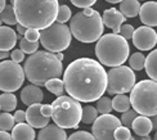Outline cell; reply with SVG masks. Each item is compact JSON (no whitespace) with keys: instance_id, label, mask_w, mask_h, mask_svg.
I'll return each mask as SVG.
<instances>
[{"instance_id":"cell-41","label":"cell","mask_w":157,"mask_h":140,"mask_svg":"<svg viewBox=\"0 0 157 140\" xmlns=\"http://www.w3.org/2000/svg\"><path fill=\"white\" fill-rule=\"evenodd\" d=\"M40 112L44 117H50L52 112H53V107H52V104H41Z\"/></svg>"},{"instance_id":"cell-37","label":"cell","mask_w":157,"mask_h":140,"mask_svg":"<svg viewBox=\"0 0 157 140\" xmlns=\"http://www.w3.org/2000/svg\"><path fill=\"white\" fill-rule=\"evenodd\" d=\"M39 36H40V31L36 28H26L23 35V37L29 41H39Z\"/></svg>"},{"instance_id":"cell-7","label":"cell","mask_w":157,"mask_h":140,"mask_svg":"<svg viewBox=\"0 0 157 140\" xmlns=\"http://www.w3.org/2000/svg\"><path fill=\"white\" fill-rule=\"evenodd\" d=\"M52 118L62 129H76L81 119L80 102L70 95H59L52 103Z\"/></svg>"},{"instance_id":"cell-14","label":"cell","mask_w":157,"mask_h":140,"mask_svg":"<svg viewBox=\"0 0 157 140\" xmlns=\"http://www.w3.org/2000/svg\"><path fill=\"white\" fill-rule=\"evenodd\" d=\"M40 103H34L29 105L26 111V122L35 129H43L49 123V117H44L40 112Z\"/></svg>"},{"instance_id":"cell-8","label":"cell","mask_w":157,"mask_h":140,"mask_svg":"<svg viewBox=\"0 0 157 140\" xmlns=\"http://www.w3.org/2000/svg\"><path fill=\"white\" fill-rule=\"evenodd\" d=\"M40 43L50 53L66 50L72 40L70 27L64 23L53 22L50 26L40 30Z\"/></svg>"},{"instance_id":"cell-46","label":"cell","mask_w":157,"mask_h":140,"mask_svg":"<svg viewBox=\"0 0 157 140\" xmlns=\"http://www.w3.org/2000/svg\"><path fill=\"white\" fill-rule=\"evenodd\" d=\"M54 55H56V58L58 59V61H63V54H62V53L61 51H57V53H54Z\"/></svg>"},{"instance_id":"cell-49","label":"cell","mask_w":157,"mask_h":140,"mask_svg":"<svg viewBox=\"0 0 157 140\" xmlns=\"http://www.w3.org/2000/svg\"><path fill=\"white\" fill-rule=\"evenodd\" d=\"M0 26H3V22H2V19H0Z\"/></svg>"},{"instance_id":"cell-38","label":"cell","mask_w":157,"mask_h":140,"mask_svg":"<svg viewBox=\"0 0 157 140\" xmlns=\"http://www.w3.org/2000/svg\"><path fill=\"white\" fill-rule=\"evenodd\" d=\"M70 2L75 6H78V8H88V6L95 4L97 0H70Z\"/></svg>"},{"instance_id":"cell-32","label":"cell","mask_w":157,"mask_h":140,"mask_svg":"<svg viewBox=\"0 0 157 140\" xmlns=\"http://www.w3.org/2000/svg\"><path fill=\"white\" fill-rule=\"evenodd\" d=\"M19 48H21V50L25 53V54H32V53H35L39 49V43L37 41H29V40L22 37L21 41H19Z\"/></svg>"},{"instance_id":"cell-21","label":"cell","mask_w":157,"mask_h":140,"mask_svg":"<svg viewBox=\"0 0 157 140\" xmlns=\"http://www.w3.org/2000/svg\"><path fill=\"white\" fill-rule=\"evenodd\" d=\"M139 8H140L139 0H121L119 10L126 18H134L138 16Z\"/></svg>"},{"instance_id":"cell-2","label":"cell","mask_w":157,"mask_h":140,"mask_svg":"<svg viewBox=\"0 0 157 140\" xmlns=\"http://www.w3.org/2000/svg\"><path fill=\"white\" fill-rule=\"evenodd\" d=\"M17 23L26 28L43 30L56 22L58 0H12Z\"/></svg>"},{"instance_id":"cell-28","label":"cell","mask_w":157,"mask_h":140,"mask_svg":"<svg viewBox=\"0 0 157 140\" xmlns=\"http://www.w3.org/2000/svg\"><path fill=\"white\" fill-rule=\"evenodd\" d=\"M144 54L142 53H133L132 57L129 58V64H130V68L133 71H142L144 68Z\"/></svg>"},{"instance_id":"cell-19","label":"cell","mask_w":157,"mask_h":140,"mask_svg":"<svg viewBox=\"0 0 157 140\" xmlns=\"http://www.w3.org/2000/svg\"><path fill=\"white\" fill-rule=\"evenodd\" d=\"M10 136L13 140H35L36 135L32 126H30L27 122H21L14 123Z\"/></svg>"},{"instance_id":"cell-29","label":"cell","mask_w":157,"mask_h":140,"mask_svg":"<svg viewBox=\"0 0 157 140\" xmlns=\"http://www.w3.org/2000/svg\"><path fill=\"white\" fill-rule=\"evenodd\" d=\"M95 109L98 113L104 115V113H109L112 109V103H111V99L108 96H101L95 100Z\"/></svg>"},{"instance_id":"cell-47","label":"cell","mask_w":157,"mask_h":140,"mask_svg":"<svg viewBox=\"0 0 157 140\" xmlns=\"http://www.w3.org/2000/svg\"><path fill=\"white\" fill-rule=\"evenodd\" d=\"M4 6H5V0H0V12L3 10Z\"/></svg>"},{"instance_id":"cell-40","label":"cell","mask_w":157,"mask_h":140,"mask_svg":"<svg viewBox=\"0 0 157 140\" xmlns=\"http://www.w3.org/2000/svg\"><path fill=\"white\" fill-rule=\"evenodd\" d=\"M13 118H14V122H16V123L26 122V112L18 109V111H16L14 115H13Z\"/></svg>"},{"instance_id":"cell-16","label":"cell","mask_w":157,"mask_h":140,"mask_svg":"<svg viewBox=\"0 0 157 140\" xmlns=\"http://www.w3.org/2000/svg\"><path fill=\"white\" fill-rule=\"evenodd\" d=\"M44 99V93L37 85H27L21 91V100L25 105H31L34 103H41Z\"/></svg>"},{"instance_id":"cell-24","label":"cell","mask_w":157,"mask_h":140,"mask_svg":"<svg viewBox=\"0 0 157 140\" xmlns=\"http://www.w3.org/2000/svg\"><path fill=\"white\" fill-rule=\"evenodd\" d=\"M112 103V109L117 112H125L130 108V99L128 95L124 94H116V96L111 100Z\"/></svg>"},{"instance_id":"cell-12","label":"cell","mask_w":157,"mask_h":140,"mask_svg":"<svg viewBox=\"0 0 157 140\" xmlns=\"http://www.w3.org/2000/svg\"><path fill=\"white\" fill-rule=\"evenodd\" d=\"M133 44L139 50H151L156 46L157 32L149 26H142L133 32Z\"/></svg>"},{"instance_id":"cell-18","label":"cell","mask_w":157,"mask_h":140,"mask_svg":"<svg viewBox=\"0 0 157 140\" xmlns=\"http://www.w3.org/2000/svg\"><path fill=\"white\" fill-rule=\"evenodd\" d=\"M17 43L16 31L8 26H0V50L9 51Z\"/></svg>"},{"instance_id":"cell-22","label":"cell","mask_w":157,"mask_h":140,"mask_svg":"<svg viewBox=\"0 0 157 140\" xmlns=\"http://www.w3.org/2000/svg\"><path fill=\"white\" fill-rule=\"evenodd\" d=\"M144 68L149 78L156 81L157 80V51L153 50L144 59Z\"/></svg>"},{"instance_id":"cell-9","label":"cell","mask_w":157,"mask_h":140,"mask_svg":"<svg viewBox=\"0 0 157 140\" xmlns=\"http://www.w3.org/2000/svg\"><path fill=\"white\" fill-rule=\"evenodd\" d=\"M135 84V73L126 66H116L111 67L107 72V86L106 91L109 95L125 94L132 90Z\"/></svg>"},{"instance_id":"cell-27","label":"cell","mask_w":157,"mask_h":140,"mask_svg":"<svg viewBox=\"0 0 157 140\" xmlns=\"http://www.w3.org/2000/svg\"><path fill=\"white\" fill-rule=\"evenodd\" d=\"M98 117V112L95 109V107H91V105H86L81 108V119L80 121L86 123V125H90L94 122V119Z\"/></svg>"},{"instance_id":"cell-3","label":"cell","mask_w":157,"mask_h":140,"mask_svg":"<svg viewBox=\"0 0 157 140\" xmlns=\"http://www.w3.org/2000/svg\"><path fill=\"white\" fill-rule=\"evenodd\" d=\"M25 77L37 86L44 84L50 78L59 77L63 72L62 62L56 58L54 53L48 50H36L26 59L23 66Z\"/></svg>"},{"instance_id":"cell-34","label":"cell","mask_w":157,"mask_h":140,"mask_svg":"<svg viewBox=\"0 0 157 140\" xmlns=\"http://www.w3.org/2000/svg\"><path fill=\"white\" fill-rule=\"evenodd\" d=\"M130 135H132V134H130L129 127H126V126H121V125L113 132L115 140H129Z\"/></svg>"},{"instance_id":"cell-45","label":"cell","mask_w":157,"mask_h":140,"mask_svg":"<svg viewBox=\"0 0 157 140\" xmlns=\"http://www.w3.org/2000/svg\"><path fill=\"white\" fill-rule=\"evenodd\" d=\"M8 55H9V53H8V51L0 50V61H2V59H6V58H8Z\"/></svg>"},{"instance_id":"cell-43","label":"cell","mask_w":157,"mask_h":140,"mask_svg":"<svg viewBox=\"0 0 157 140\" xmlns=\"http://www.w3.org/2000/svg\"><path fill=\"white\" fill-rule=\"evenodd\" d=\"M129 140H152L148 135H136V136H132L130 135Z\"/></svg>"},{"instance_id":"cell-5","label":"cell","mask_w":157,"mask_h":140,"mask_svg":"<svg viewBox=\"0 0 157 140\" xmlns=\"http://www.w3.org/2000/svg\"><path fill=\"white\" fill-rule=\"evenodd\" d=\"M129 44L119 34H106L97 40L95 55L99 63L107 67H116L129 58Z\"/></svg>"},{"instance_id":"cell-39","label":"cell","mask_w":157,"mask_h":140,"mask_svg":"<svg viewBox=\"0 0 157 140\" xmlns=\"http://www.w3.org/2000/svg\"><path fill=\"white\" fill-rule=\"evenodd\" d=\"M9 55L12 57V61H14L17 63H21L22 61H25V53L21 49H14Z\"/></svg>"},{"instance_id":"cell-17","label":"cell","mask_w":157,"mask_h":140,"mask_svg":"<svg viewBox=\"0 0 157 140\" xmlns=\"http://www.w3.org/2000/svg\"><path fill=\"white\" fill-rule=\"evenodd\" d=\"M37 140H67V134L59 126L47 125L39 132Z\"/></svg>"},{"instance_id":"cell-25","label":"cell","mask_w":157,"mask_h":140,"mask_svg":"<svg viewBox=\"0 0 157 140\" xmlns=\"http://www.w3.org/2000/svg\"><path fill=\"white\" fill-rule=\"evenodd\" d=\"M0 19L2 22L8 25V26H13V25H17V18L14 14V9H13V5L8 4L3 8V10L0 12Z\"/></svg>"},{"instance_id":"cell-35","label":"cell","mask_w":157,"mask_h":140,"mask_svg":"<svg viewBox=\"0 0 157 140\" xmlns=\"http://www.w3.org/2000/svg\"><path fill=\"white\" fill-rule=\"evenodd\" d=\"M67 140H95V139L88 131H76L72 135H70Z\"/></svg>"},{"instance_id":"cell-31","label":"cell","mask_w":157,"mask_h":140,"mask_svg":"<svg viewBox=\"0 0 157 140\" xmlns=\"http://www.w3.org/2000/svg\"><path fill=\"white\" fill-rule=\"evenodd\" d=\"M71 14H72V12H71V9L67 5H58V12H57L56 21L58 23H66L67 21H70Z\"/></svg>"},{"instance_id":"cell-48","label":"cell","mask_w":157,"mask_h":140,"mask_svg":"<svg viewBox=\"0 0 157 140\" xmlns=\"http://www.w3.org/2000/svg\"><path fill=\"white\" fill-rule=\"evenodd\" d=\"M107 3H111V4H117V3H120L121 0H106Z\"/></svg>"},{"instance_id":"cell-23","label":"cell","mask_w":157,"mask_h":140,"mask_svg":"<svg viewBox=\"0 0 157 140\" xmlns=\"http://www.w3.org/2000/svg\"><path fill=\"white\" fill-rule=\"evenodd\" d=\"M17 105V98L12 93H4L0 95V109L4 112H12L16 109Z\"/></svg>"},{"instance_id":"cell-36","label":"cell","mask_w":157,"mask_h":140,"mask_svg":"<svg viewBox=\"0 0 157 140\" xmlns=\"http://www.w3.org/2000/svg\"><path fill=\"white\" fill-rule=\"evenodd\" d=\"M133 32H134V27H133V26L125 23V25H121L119 34H121V36L125 39V40H129V39H132Z\"/></svg>"},{"instance_id":"cell-6","label":"cell","mask_w":157,"mask_h":140,"mask_svg":"<svg viewBox=\"0 0 157 140\" xmlns=\"http://www.w3.org/2000/svg\"><path fill=\"white\" fill-rule=\"evenodd\" d=\"M130 105L142 116L157 115V84L153 80H142L130 90Z\"/></svg>"},{"instance_id":"cell-10","label":"cell","mask_w":157,"mask_h":140,"mask_svg":"<svg viewBox=\"0 0 157 140\" xmlns=\"http://www.w3.org/2000/svg\"><path fill=\"white\" fill-rule=\"evenodd\" d=\"M25 81V72L21 64L14 61L0 62V90L4 93L17 91Z\"/></svg>"},{"instance_id":"cell-42","label":"cell","mask_w":157,"mask_h":140,"mask_svg":"<svg viewBox=\"0 0 157 140\" xmlns=\"http://www.w3.org/2000/svg\"><path fill=\"white\" fill-rule=\"evenodd\" d=\"M0 140H13L10 134L8 131H3V130H0Z\"/></svg>"},{"instance_id":"cell-4","label":"cell","mask_w":157,"mask_h":140,"mask_svg":"<svg viewBox=\"0 0 157 140\" xmlns=\"http://www.w3.org/2000/svg\"><path fill=\"white\" fill-rule=\"evenodd\" d=\"M103 30L104 26L102 22L101 13H98L95 9H91V6L84 8L82 12L76 13L71 18V35L80 43H95L103 35Z\"/></svg>"},{"instance_id":"cell-20","label":"cell","mask_w":157,"mask_h":140,"mask_svg":"<svg viewBox=\"0 0 157 140\" xmlns=\"http://www.w3.org/2000/svg\"><path fill=\"white\" fill-rule=\"evenodd\" d=\"M132 129L136 135H148L153 130L152 121L147 116H136L132 122Z\"/></svg>"},{"instance_id":"cell-30","label":"cell","mask_w":157,"mask_h":140,"mask_svg":"<svg viewBox=\"0 0 157 140\" xmlns=\"http://www.w3.org/2000/svg\"><path fill=\"white\" fill-rule=\"evenodd\" d=\"M14 118L9 112L0 113V130L3 131H10L14 126Z\"/></svg>"},{"instance_id":"cell-44","label":"cell","mask_w":157,"mask_h":140,"mask_svg":"<svg viewBox=\"0 0 157 140\" xmlns=\"http://www.w3.org/2000/svg\"><path fill=\"white\" fill-rule=\"evenodd\" d=\"M17 32H18V35H25V32H26V27H23L22 25H19L17 23Z\"/></svg>"},{"instance_id":"cell-15","label":"cell","mask_w":157,"mask_h":140,"mask_svg":"<svg viewBox=\"0 0 157 140\" xmlns=\"http://www.w3.org/2000/svg\"><path fill=\"white\" fill-rule=\"evenodd\" d=\"M138 16L140 17L142 23L149 27L157 26V3L156 2H147L140 5Z\"/></svg>"},{"instance_id":"cell-11","label":"cell","mask_w":157,"mask_h":140,"mask_svg":"<svg viewBox=\"0 0 157 140\" xmlns=\"http://www.w3.org/2000/svg\"><path fill=\"white\" fill-rule=\"evenodd\" d=\"M120 125L121 121L116 116H112L111 113H104L94 119L91 126V135L95 140H115L113 132Z\"/></svg>"},{"instance_id":"cell-33","label":"cell","mask_w":157,"mask_h":140,"mask_svg":"<svg viewBox=\"0 0 157 140\" xmlns=\"http://www.w3.org/2000/svg\"><path fill=\"white\" fill-rule=\"evenodd\" d=\"M139 113L138 112H135L134 109H128V111H125V112H122V116H121V123L124 125V126H126V127H132V122L134 121V118L138 116Z\"/></svg>"},{"instance_id":"cell-26","label":"cell","mask_w":157,"mask_h":140,"mask_svg":"<svg viewBox=\"0 0 157 140\" xmlns=\"http://www.w3.org/2000/svg\"><path fill=\"white\" fill-rule=\"evenodd\" d=\"M44 86L47 88L50 93H53L54 95H63L64 93V86H63V81L59 80L58 77H54V78H50L48 80L47 82L44 84Z\"/></svg>"},{"instance_id":"cell-1","label":"cell","mask_w":157,"mask_h":140,"mask_svg":"<svg viewBox=\"0 0 157 140\" xmlns=\"http://www.w3.org/2000/svg\"><path fill=\"white\" fill-rule=\"evenodd\" d=\"M63 86L68 95L78 102H95L106 91L107 72L94 59L78 58L64 71Z\"/></svg>"},{"instance_id":"cell-13","label":"cell","mask_w":157,"mask_h":140,"mask_svg":"<svg viewBox=\"0 0 157 140\" xmlns=\"http://www.w3.org/2000/svg\"><path fill=\"white\" fill-rule=\"evenodd\" d=\"M125 19H126V17L116 8L106 9L103 12V16H102L103 26L111 28L113 31V34H119L121 25L125 23Z\"/></svg>"}]
</instances>
